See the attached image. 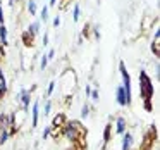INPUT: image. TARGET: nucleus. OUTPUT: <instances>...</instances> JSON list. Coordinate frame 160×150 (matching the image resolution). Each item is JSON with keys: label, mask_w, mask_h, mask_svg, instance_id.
Listing matches in <instances>:
<instances>
[{"label": "nucleus", "mask_w": 160, "mask_h": 150, "mask_svg": "<svg viewBox=\"0 0 160 150\" xmlns=\"http://www.w3.org/2000/svg\"><path fill=\"white\" fill-rule=\"evenodd\" d=\"M139 78H141V93H143V98H152L153 86H152V83H150V78L146 76L143 71H141V74H139Z\"/></svg>", "instance_id": "nucleus-1"}, {"label": "nucleus", "mask_w": 160, "mask_h": 150, "mask_svg": "<svg viewBox=\"0 0 160 150\" xmlns=\"http://www.w3.org/2000/svg\"><path fill=\"white\" fill-rule=\"evenodd\" d=\"M121 74H122V81H124V91H126V97H128V102L131 104V78H129V74H128V71H126V66H124V62H121Z\"/></svg>", "instance_id": "nucleus-2"}, {"label": "nucleus", "mask_w": 160, "mask_h": 150, "mask_svg": "<svg viewBox=\"0 0 160 150\" xmlns=\"http://www.w3.org/2000/svg\"><path fill=\"white\" fill-rule=\"evenodd\" d=\"M115 100H117V104L119 105H129V102H128V97H126V91H124V86H117V90H115Z\"/></svg>", "instance_id": "nucleus-3"}, {"label": "nucleus", "mask_w": 160, "mask_h": 150, "mask_svg": "<svg viewBox=\"0 0 160 150\" xmlns=\"http://www.w3.org/2000/svg\"><path fill=\"white\" fill-rule=\"evenodd\" d=\"M78 124H79V122H69V124L66 126L64 133H66V136L69 140H76V136H78Z\"/></svg>", "instance_id": "nucleus-4"}, {"label": "nucleus", "mask_w": 160, "mask_h": 150, "mask_svg": "<svg viewBox=\"0 0 160 150\" xmlns=\"http://www.w3.org/2000/svg\"><path fill=\"white\" fill-rule=\"evenodd\" d=\"M19 98L22 100V107L28 109L29 102H31V91H28V90H24V88H22L21 93H19Z\"/></svg>", "instance_id": "nucleus-5"}, {"label": "nucleus", "mask_w": 160, "mask_h": 150, "mask_svg": "<svg viewBox=\"0 0 160 150\" xmlns=\"http://www.w3.org/2000/svg\"><path fill=\"white\" fill-rule=\"evenodd\" d=\"M40 109H38V100H35V104H33V109H31V112H33V128H36L38 126V114H40Z\"/></svg>", "instance_id": "nucleus-6"}, {"label": "nucleus", "mask_w": 160, "mask_h": 150, "mask_svg": "<svg viewBox=\"0 0 160 150\" xmlns=\"http://www.w3.org/2000/svg\"><path fill=\"white\" fill-rule=\"evenodd\" d=\"M131 145H132V136H131V133H126L124 138H122V150H129Z\"/></svg>", "instance_id": "nucleus-7"}, {"label": "nucleus", "mask_w": 160, "mask_h": 150, "mask_svg": "<svg viewBox=\"0 0 160 150\" xmlns=\"http://www.w3.org/2000/svg\"><path fill=\"white\" fill-rule=\"evenodd\" d=\"M115 129H117L119 135H122V133H124V129H126V121H124L122 117L117 119V122H115Z\"/></svg>", "instance_id": "nucleus-8"}, {"label": "nucleus", "mask_w": 160, "mask_h": 150, "mask_svg": "<svg viewBox=\"0 0 160 150\" xmlns=\"http://www.w3.org/2000/svg\"><path fill=\"white\" fill-rule=\"evenodd\" d=\"M40 33V21H35L33 24H29V35L36 36Z\"/></svg>", "instance_id": "nucleus-9"}, {"label": "nucleus", "mask_w": 160, "mask_h": 150, "mask_svg": "<svg viewBox=\"0 0 160 150\" xmlns=\"http://www.w3.org/2000/svg\"><path fill=\"white\" fill-rule=\"evenodd\" d=\"M0 42L7 45V28H5V24H0Z\"/></svg>", "instance_id": "nucleus-10"}, {"label": "nucleus", "mask_w": 160, "mask_h": 150, "mask_svg": "<svg viewBox=\"0 0 160 150\" xmlns=\"http://www.w3.org/2000/svg\"><path fill=\"white\" fill-rule=\"evenodd\" d=\"M28 11H29V14H33V16L36 14V2L35 0H28Z\"/></svg>", "instance_id": "nucleus-11"}, {"label": "nucleus", "mask_w": 160, "mask_h": 150, "mask_svg": "<svg viewBox=\"0 0 160 150\" xmlns=\"http://www.w3.org/2000/svg\"><path fill=\"white\" fill-rule=\"evenodd\" d=\"M42 21H48V5H43L42 9Z\"/></svg>", "instance_id": "nucleus-12"}, {"label": "nucleus", "mask_w": 160, "mask_h": 150, "mask_svg": "<svg viewBox=\"0 0 160 150\" xmlns=\"http://www.w3.org/2000/svg\"><path fill=\"white\" fill-rule=\"evenodd\" d=\"M72 19H74V21H79V5H74V11H72Z\"/></svg>", "instance_id": "nucleus-13"}, {"label": "nucleus", "mask_w": 160, "mask_h": 150, "mask_svg": "<svg viewBox=\"0 0 160 150\" xmlns=\"http://www.w3.org/2000/svg\"><path fill=\"white\" fill-rule=\"evenodd\" d=\"M7 90V83H5V80L2 76H0V95H4V91Z\"/></svg>", "instance_id": "nucleus-14"}, {"label": "nucleus", "mask_w": 160, "mask_h": 150, "mask_svg": "<svg viewBox=\"0 0 160 150\" xmlns=\"http://www.w3.org/2000/svg\"><path fill=\"white\" fill-rule=\"evenodd\" d=\"M7 136H9V133H7V129H2V131H0V143H4L5 140H7Z\"/></svg>", "instance_id": "nucleus-15"}, {"label": "nucleus", "mask_w": 160, "mask_h": 150, "mask_svg": "<svg viewBox=\"0 0 160 150\" xmlns=\"http://www.w3.org/2000/svg\"><path fill=\"white\" fill-rule=\"evenodd\" d=\"M53 88H55V83H53V81H52V83L48 85V88H47V97H50V95H52Z\"/></svg>", "instance_id": "nucleus-16"}, {"label": "nucleus", "mask_w": 160, "mask_h": 150, "mask_svg": "<svg viewBox=\"0 0 160 150\" xmlns=\"http://www.w3.org/2000/svg\"><path fill=\"white\" fill-rule=\"evenodd\" d=\"M47 64H48V57H47V54H45V55L42 57V66H40V67H42V69H45Z\"/></svg>", "instance_id": "nucleus-17"}, {"label": "nucleus", "mask_w": 160, "mask_h": 150, "mask_svg": "<svg viewBox=\"0 0 160 150\" xmlns=\"http://www.w3.org/2000/svg\"><path fill=\"white\" fill-rule=\"evenodd\" d=\"M88 112H90V109H88V105H84L81 109V117H88Z\"/></svg>", "instance_id": "nucleus-18"}, {"label": "nucleus", "mask_w": 160, "mask_h": 150, "mask_svg": "<svg viewBox=\"0 0 160 150\" xmlns=\"http://www.w3.org/2000/svg\"><path fill=\"white\" fill-rule=\"evenodd\" d=\"M50 111H52V104H50V102H47V104H45V111H43V112H45V116H48Z\"/></svg>", "instance_id": "nucleus-19"}, {"label": "nucleus", "mask_w": 160, "mask_h": 150, "mask_svg": "<svg viewBox=\"0 0 160 150\" xmlns=\"http://www.w3.org/2000/svg\"><path fill=\"white\" fill-rule=\"evenodd\" d=\"M91 98H93V100H98V98H100V95H98V90H91V95H90Z\"/></svg>", "instance_id": "nucleus-20"}, {"label": "nucleus", "mask_w": 160, "mask_h": 150, "mask_svg": "<svg viewBox=\"0 0 160 150\" xmlns=\"http://www.w3.org/2000/svg\"><path fill=\"white\" fill-rule=\"evenodd\" d=\"M53 55H55V50H53V49H50V52L47 54V57H48V60H52V59H53Z\"/></svg>", "instance_id": "nucleus-21"}, {"label": "nucleus", "mask_w": 160, "mask_h": 150, "mask_svg": "<svg viewBox=\"0 0 160 150\" xmlns=\"http://www.w3.org/2000/svg\"><path fill=\"white\" fill-rule=\"evenodd\" d=\"M48 135H50V128L47 126V128L43 129V138H48Z\"/></svg>", "instance_id": "nucleus-22"}, {"label": "nucleus", "mask_w": 160, "mask_h": 150, "mask_svg": "<svg viewBox=\"0 0 160 150\" xmlns=\"http://www.w3.org/2000/svg\"><path fill=\"white\" fill-rule=\"evenodd\" d=\"M91 90H93V88H91L90 85H88V86L84 88V91H86V97H88V98H90V95H91Z\"/></svg>", "instance_id": "nucleus-23"}, {"label": "nucleus", "mask_w": 160, "mask_h": 150, "mask_svg": "<svg viewBox=\"0 0 160 150\" xmlns=\"http://www.w3.org/2000/svg\"><path fill=\"white\" fill-rule=\"evenodd\" d=\"M43 45H48V33H45V35H43Z\"/></svg>", "instance_id": "nucleus-24"}, {"label": "nucleus", "mask_w": 160, "mask_h": 150, "mask_svg": "<svg viewBox=\"0 0 160 150\" xmlns=\"http://www.w3.org/2000/svg\"><path fill=\"white\" fill-rule=\"evenodd\" d=\"M0 24H4V11H2V5H0Z\"/></svg>", "instance_id": "nucleus-25"}, {"label": "nucleus", "mask_w": 160, "mask_h": 150, "mask_svg": "<svg viewBox=\"0 0 160 150\" xmlns=\"http://www.w3.org/2000/svg\"><path fill=\"white\" fill-rule=\"evenodd\" d=\"M59 24H60V18H59V16H57V18L53 19V26H55V28H57V26H59Z\"/></svg>", "instance_id": "nucleus-26"}, {"label": "nucleus", "mask_w": 160, "mask_h": 150, "mask_svg": "<svg viewBox=\"0 0 160 150\" xmlns=\"http://www.w3.org/2000/svg\"><path fill=\"white\" fill-rule=\"evenodd\" d=\"M108 135H110V126H107V129H105V140H108Z\"/></svg>", "instance_id": "nucleus-27"}, {"label": "nucleus", "mask_w": 160, "mask_h": 150, "mask_svg": "<svg viewBox=\"0 0 160 150\" xmlns=\"http://www.w3.org/2000/svg\"><path fill=\"white\" fill-rule=\"evenodd\" d=\"M55 4H57V0H50V5H52V7H53Z\"/></svg>", "instance_id": "nucleus-28"}]
</instances>
